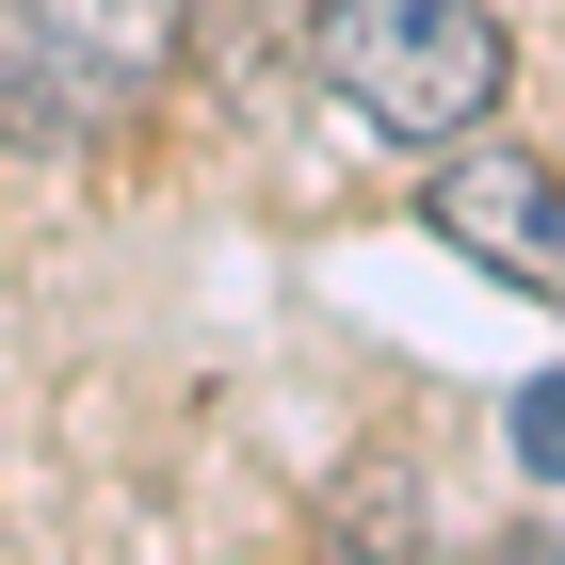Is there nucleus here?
Segmentation results:
<instances>
[{"instance_id":"obj_1","label":"nucleus","mask_w":565,"mask_h":565,"mask_svg":"<svg viewBox=\"0 0 565 565\" xmlns=\"http://www.w3.org/2000/svg\"><path fill=\"white\" fill-rule=\"evenodd\" d=\"M323 82L372 114L388 146H452L501 114V65H518V33L484 17V0H323Z\"/></svg>"},{"instance_id":"obj_2","label":"nucleus","mask_w":565,"mask_h":565,"mask_svg":"<svg viewBox=\"0 0 565 565\" xmlns=\"http://www.w3.org/2000/svg\"><path fill=\"white\" fill-rule=\"evenodd\" d=\"M194 0H0V130H130L178 82Z\"/></svg>"},{"instance_id":"obj_3","label":"nucleus","mask_w":565,"mask_h":565,"mask_svg":"<svg viewBox=\"0 0 565 565\" xmlns=\"http://www.w3.org/2000/svg\"><path fill=\"white\" fill-rule=\"evenodd\" d=\"M420 226L452 243L469 275L565 307V162L550 146H501V130H452V162L420 178Z\"/></svg>"},{"instance_id":"obj_4","label":"nucleus","mask_w":565,"mask_h":565,"mask_svg":"<svg viewBox=\"0 0 565 565\" xmlns=\"http://www.w3.org/2000/svg\"><path fill=\"white\" fill-rule=\"evenodd\" d=\"M518 469L565 484V372H533V388H518Z\"/></svg>"}]
</instances>
